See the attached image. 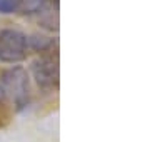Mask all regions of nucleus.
Instances as JSON below:
<instances>
[{
    "label": "nucleus",
    "instance_id": "nucleus-1",
    "mask_svg": "<svg viewBox=\"0 0 150 142\" xmlns=\"http://www.w3.org/2000/svg\"><path fill=\"white\" fill-rule=\"evenodd\" d=\"M0 89H2V94L10 97V100L18 109L27 105L28 97H30L28 77L22 67H13L4 72L0 79Z\"/></svg>",
    "mask_w": 150,
    "mask_h": 142
},
{
    "label": "nucleus",
    "instance_id": "nucleus-2",
    "mask_svg": "<svg viewBox=\"0 0 150 142\" xmlns=\"http://www.w3.org/2000/svg\"><path fill=\"white\" fill-rule=\"evenodd\" d=\"M28 37L20 30L5 28L0 32V60L7 64H15L27 57Z\"/></svg>",
    "mask_w": 150,
    "mask_h": 142
},
{
    "label": "nucleus",
    "instance_id": "nucleus-3",
    "mask_svg": "<svg viewBox=\"0 0 150 142\" xmlns=\"http://www.w3.org/2000/svg\"><path fill=\"white\" fill-rule=\"evenodd\" d=\"M33 79L42 89H54L59 84V55H43L33 60Z\"/></svg>",
    "mask_w": 150,
    "mask_h": 142
},
{
    "label": "nucleus",
    "instance_id": "nucleus-4",
    "mask_svg": "<svg viewBox=\"0 0 150 142\" xmlns=\"http://www.w3.org/2000/svg\"><path fill=\"white\" fill-rule=\"evenodd\" d=\"M25 13H35L45 5V0H20Z\"/></svg>",
    "mask_w": 150,
    "mask_h": 142
},
{
    "label": "nucleus",
    "instance_id": "nucleus-5",
    "mask_svg": "<svg viewBox=\"0 0 150 142\" xmlns=\"http://www.w3.org/2000/svg\"><path fill=\"white\" fill-rule=\"evenodd\" d=\"M20 7V0H0V13H12Z\"/></svg>",
    "mask_w": 150,
    "mask_h": 142
}]
</instances>
